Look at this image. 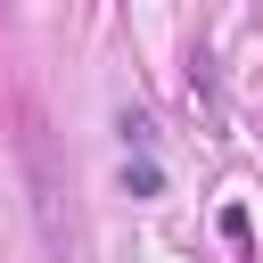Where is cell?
<instances>
[{"label":"cell","instance_id":"6da1fadb","mask_svg":"<svg viewBox=\"0 0 263 263\" xmlns=\"http://www.w3.org/2000/svg\"><path fill=\"white\" fill-rule=\"evenodd\" d=\"M25 189H33V222H41L49 263H74V205H66V181H58L49 132H25Z\"/></svg>","mask_w":263,"mask_h":263},{"label":"cell","instance_id":"7a4b0ae2","mask_svg":"<svg viewBox=\"0 0 263 263\" xmlns=\"http://www.w3.org/2000/svg\"><path fill=\"white\" fill-rule=\"evenodd\" d=\"M115 132H123V148H140V156H148V140H156L148 107H115Z\"/></svg>","mask_w":263,"mask_h":263},{"label":"cell","instance_id":"3957f363","mask_svg":"<svg viewBox=\"0 0 263 263\" xmlns=\"http://www.w3.org/2000/svg\"><path fill=\"white\" fill-rule=\"evenodd\" d=\"M123 189H132V197H156V189H164L156 156H123Z\"/></svg>","mask_w":263,"mask_h":263}]
</instances>
